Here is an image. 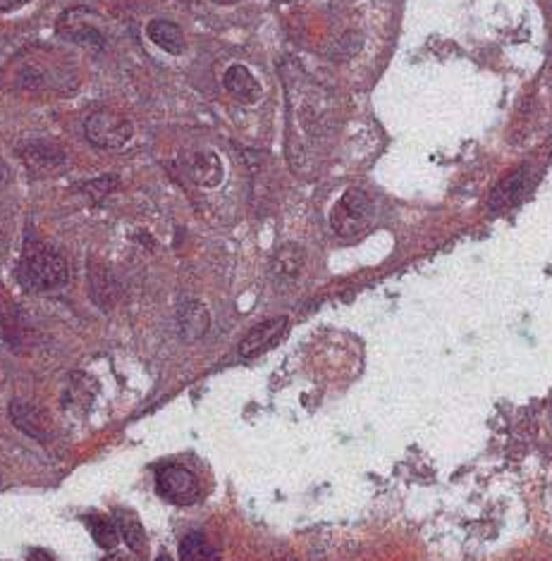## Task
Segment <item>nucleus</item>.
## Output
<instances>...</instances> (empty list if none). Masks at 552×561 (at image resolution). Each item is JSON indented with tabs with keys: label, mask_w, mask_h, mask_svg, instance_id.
I'll use <instances>...</instances> for the list:
<instances>
[{
	"label": "nucleus",
	"mask_w": 552,
	"mask_h": 561,
	"mask_svg": "<svg viewBox=\"0 0 552 561\" xmlns=\"http://www.w3.org/2000/svg\"><path fill=\"white\" fill-rule=\"evenodd\" d=\"M156 561H172V557L170 555H160Z\"/></svg>",
	"instance_id": "nucleus-23"
},
{
	"label": "nucleus",
	"mask_w": 552,
	"mask_h": 561,
	"mask_svg": "<svg viewBox=\"0 0 552 561\" xmlns=\"http://www.w3.org/2000/svg\"><path fill=\"white\" fill-rule=\"evenodd\" d=\"M84 521H86V526H89V531H91L96 545H100L103 549L117 548L120 531H117V526H115L113 521L106 519V516H100V514H91V516H86Z\"/></svg>",
	"instance_id": "nucleus-14"
},
{
	"label": "nucleus",
	"mask_w": 552,
	"mask_h": 561,
	"mask_svg": "<svg viewBox=\"0 0 552 561\" xmlns=\"http://www.w3.org/2000/svg\"><path fill=\"white\" fill-rule=\"evenodd\" d=\"M211 315L201 301H185L177 308V332L185 341H196L208 332Z\"/></svg>",
	"instance_id": "nucleus-6"
},
{
	"label": "nucleus",
	"mask_w": 552,
	"mask_h": 561,
	"mask_svg": "<svg viewBox=\"0 0 552 561\" xmlns=\"http://www.w3.org/2000/svg\"><path fill=\"white\" fill-rule=\"evenodd\" d=\"M29 561H53V557L48 552H43V549H31L29 552Z\"/></svg>",
	"instance_id": "nucleus-19"
},
{
	"label": "nucleus",
	"mask_w": 552,
	"mask_h": 561,
	"mask_svg": "<svg viewBox=\"0 0 552 561\" xmlns=\"http://www.w3.org/2000/svg\"><path fill=\"white\" fill-rule=\"evenodd\" d=\"M117 182H120V177H117V175H106V177H99V179H91V182H86V185L82 186V192L89 194L93 203H100V201L106 199L108 194L113 192L115 186H117Z\"/></svg>",
	"instance_id": "nucleus-17"
},
{
	"label": "nucleus",
	"mask_w": 552,
	"mask_h": 561,
	"mask_svg": "<svg viewBox=\"0 0 552 561\" xmlns=\"http://www.w3.org/2000/svg\"><path fill=\"white\" fill-rule=\"evenodd\" d=\"M70 280V265L56 249L39 246L24 254L20 263V282L31 291H50Z\"/></svg>",
	"instance_id": "nucleus-1"
},
{
	"label": "nucleus",
	"mask_w": 552,
	"mask_h": 561,
	"mask_svg": "<svg viewBox=\"0 0 552 561\" xmlns=\"http://www.w3.org/2000/svg\"><path fill=\"white\" fill-rule=\"evenodd\" d=\"M287 330V318L285 315H278V318H268L263 323H258L256 327H251L246 337L239 344V356L244 358H251V356L263 354L265 349H271L275 341L282 337V332Z\"/></svg>",
	"instance_id": "nucleus-5"
},
{
	"label": "nucleus",
	"mask_w": 552,
	"mask_h": 561,
	"mask_svg": "<svg viewBox=\"0 0 552 561\" xmlns=\"http://www.w3.org/2000/svg\"><path fill=\"white\" fill-rule=\"evenodd\" d=\"M0 179H3V177H0Z\"/></svg>",
	"instance_id": "nucleus-24"
},
{
	"label": "nucleus",
	"mask_w": 552,
	"mask_h": 561,
	"mask_svg": "<svg viewBox=\"0 0 552 561\" xmlns=\"http://www.w3.org/2000/svg\"><path fill=\"white\" fill-rule=\"evenodd\" d=\"M84 134L96 149L113 151L127 146L134 134V127L125 115L113 113V110H96L86 117Z\"/></svg>",
	"instance_id": "nucleus-3"
},
{
	"label": "nucleus",
	"mask_w": 552,
	"mask_h": 561,
	"mask_svg": "<svg viewBox=\"0 0 552 561\" xmlns=\"http://www.w3.org/2000/svg\"><path fill=\"white\" fill-rule=\"evenodd\" d=\"M117 531H120V535L129 545V549L143 559V557H146V549H149V542H146V533H143L142 521L136 519L134 514L117 512Z\"/></svg>",
	"instance_id": "nucleus-12"
},
{
	"label": "nucleus",
	"mask_w": 552,
	"mask_h": 561,
	"mask_svg": "<svg viewBox=\"0 0 552 561\" xmlns=\"http://www.w3.org/2000/svg\"><path fill=\"white\" fill-rule=\"evenodd\" d=\"M215 5H235V3H239V0H213Z\"/></svg>",
	"instance_id": "nucleus-21"
},
{
	"label": "nucleus",
	"mask_w": 552,
	"mask_h": 561,
	"mask_svg": "<svg viewBox=\"0 0 552 561\" xmlns=\"http://www.w3.org/2000/svg\"><path fill=\"white\" fill-rule=\"evenodd\" d=\"M304 261H306V254L297 244H287L282 249L272 256L271 271L278 280H292L297 278L304 268Z\"/></svg>",
	"instance_id": "nucleus-10"
},
{
	"label": "nucleus",
	"mask_w": 552,
	"mask_h": 561,
	"mask_svg": "<svg viewBox=\"0 0 552 561\" xmlns=\"http://www.w3.org/2000/svg\"><path fill=\"white\" fill-rule=\"evenodd\" d=\"M373 218V203L361 189H347L342 194V199L337 201L332 213H330V225L337 235L344 239L358 237Z\"/></svg>",
	"instance_id": "nucleus-2"
},
{
	"label": "nucleus",
	"mask_w": 552,
	"mask_h": 561,
	"mask_svg": "<svg viewBox=\"0 0 552 561\" xmlns=\"http://www.w3.org/2000/svg\"><path fill=\"white\" fill-rule=\"evenodd\" d=\"M158 492L172 505L186 506L199 499V483L194 473L182 466H165L158 470Z\"/></svg>",
	"instance_id": "nucleus-4"
},
{
	"label": "nucleus",
	"mask_w": 552,
	"mask_h": 561,
	"mask_svg": "<svg viewBox=\"0 0 552 561\" xmlns=\"http://www.w3.org/2000/svg\"><path fill=\"white\" fill-rule=\"evenodd\" d=\"M189 175L196 185L206 186V189H213L222 182V163L220 158L211 153V151H203V153H196L189 160Z\"/></svg>",
	"instance_id": "nucleus-9"
},
{
	"label": "nucleus",
	"mask_w": 552,
	"mask_h": 561,
	"mask_svg": "<svg viewBox=\"0 0 552 561\" xmlns=\"http://www.w3.org/2000/svg\"><path fill=\"white\" fill-rule=\"evenodd\" d=\"M22 158L34 170H53V168H60L65 163L63 151L48 146V143H29L22 151Z\"/></svg>",
	"instance_id": "nucleus-11"
},
{
	"label": "nucleus",
	"mask_w": 552,
	"mask_h": 561,
	"mask_svg": "<svg viewBox=\"0 0 552 561\" xmlns=\"http://www.w3.org/2000/svg\"><path fill=\"white\" fill-rule=\"evenodd\" d=\"M146 34L158 48H163L170 56H182L186 50V39L182 29L170 20H151L146 27Z\"/></svg>",
	"instance_id": "nucleus-8"
},
{
	"label": "nucleus",
	"mask_w": 552,
	"mask_h": 561,
	"mask_svg": "<svg viewBox=\"0 0 552 561\" xmlns=\"http://www.w3.org/2000/svg\"><path fill=\"white\" fill-rule=\"evenodd\" d=\"M10 413H13L14 426H20L22 430L31 435V437H43V426H46V420H43V416L36 411L34 406L14 401Z\"/></svg>",
	"instance_id": "nucleus-15"
},
{
	"label": "nucleus",
	"mask_w": 552,
	"mask_h": 561,
	"mask_svg": "<svg viewBox=\"0 0 552 561\" xmlns=\"http://www.w3.org/2000/svg\"><path fill=\"white\" fill-rule=\"evenodd\" d=\"M74 43L79 46H84V48H91V50H100L106 46L103 41V36H100L99 29L93 27H77V29H70V34H67Z\"/></svg>",
	"instance_id": "nucleus-18"
},
{
	"label": "nucleus",
	"mask_w": 552,
	"mask_h": 561,
	"mask_svg": "<svg viewBox=\"0 0 552 561\" xmlns=\"http://www.w3.org/2000/svg\"><path fill=\"white\" fill-rule=\"evenodd\" d=\"M27 0H0V10H14V7L24 5Z\"/></svg>",
	"instance_id": "nucleus-20"
},
{
	"label": "nucleus",
	"mask_w": 552,
	"mask_h": 561,
	"mask_svg": "<svg viewBox=\"0 0 552 561\" xmlns=\"http://www.w3.org/2000/svg\"><path fill=\"white\" fill-rule=\"evenodd\" d=\"M103 561H125V559H122L120 555H108L106 559H103Z\"/></svg>",
	"instance_id": "nucleus-22"
},
{
	"label": "nucleus",
	"mask_w": 552,
	"mask_h": 561,
	"mask_svg": "<svg viewBox=\"0 0 552 561\" xmlns=\"http://www.w3.org/2000/svg\"><path fill=\"white\" fill-rule=\"evenodd\" d=\"M523 177H526V172H516V175H512L509 179H505L500 186H497V192H495L493 196V206L497 203V208L500 206H512L516 201V196L523 192Z\"/></svg>",
	"instance_id": "nucleus-16"
},
{
	"label": "nucleus",
	"mask_w": 552,
	"mask_h": 561,
	"mask_svg": "<svg viewBox=\"0 0 552 561\" xmlns=\"http://www.w3.org/2000/svg\"><path fill=\"white\" fill-rule=\"evenodd\" d=\"M179 559L182 561H220L218 549L203 538L201 533L186 535L185 540L179 542Z\"/></svg>",
	"instance_id": "nucleus-13"
},
{
	"label": "nucleus",
	"mask_w": 552,
	"mask_h": 561,
	"mask_svg": "<svg viewBox=\"0 0 552 561\" xmlns=\"http://www.w3.org/2000/svg\"><path fill=\"white\" fill-rule=\"evenodd\" d=\"M222 84L228 89L232 96H235L239 103H256L261 99V84L256 82V77L251 74L249 67L244 65H232L225 77H222Z\"/></svg>",
	"instance_id": "nucleus-7"
}]
</instances>
